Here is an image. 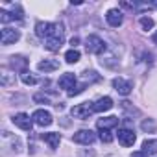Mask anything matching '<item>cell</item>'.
Returning <instances> with one entry per match:
<instances>
[{"mask_svg":"<svg viewBox=\"0 0 157 157\" xmlns=\"http://www.w3.org/2000/svg\"><path fill=\"white\" fill-rule=\"evenodd\" d=\"M85 48L89 54H102V52H105V43L98 35H89L85 41Z\"/></svg>","mask_w":157,"mask_h":157,"instance_id":"obj_3","label":"cell"},{"mask_svg":"<svg viewBox=\"0 0 157 157\" xmlns=\"http://www.w3.org/2000/svg\"><path fill=\"white\" fill-rule=\"evenodd\" d=\"M78 43H80V39H78V37H72V39H70V44H72V46H76Z\"/></svg>","mask_w":157,"mask_h":157,"instance_id":"obj_30","label":"cell"},{"mask_svg":"<svg viewBox=\"0 0 157 157\" xmlns=\"http://www.w3.org/2000/svg\"><path fill=\"white\" fill-rule=\"evenodd\" d=\"M94 113V104L93 102H83V104H78L70 109V115L74 118H80V120H87L91 118V115Z\"/></svg>","mask_w":157,"mask_h":157,"instance_id":"obj_2","label":"cell"},{"mask_svg":"<svg viewBox=\"0 0 157 157\" xmlns=\"http://www.w3.org/2000/svg\"><path fill=\"white\" fill-rule=\"evenodd\" d=\"M41 139H43L50 148H54V150H56V148L59 146V142H61V135H59V133H43Z\"/></svg>","mask_w":157,"mask_h":157,"instance_id":"obj_16","label":"cell"},{"mask_svg":"<svg viewBox=\"0 0 157 157\" xmlns=\"http://www.w3.org/2000/svg\"><path fill=\"white\" fill-rule=\"evenodd\" d=\"M54 32V24L52 22H44V21H39L35 24V35L41 37V39H48Z\"/></svg>","mask_w":157,"mask_h":157,"instance_id":"obj_11","label":"cell"},{"mask_svg":"<svg viewBox=\"0 0 157 157\" xmlns=\"http://www.w3.org/2000/svg\"><path fill=\"white\" fill-rule=\"evenodd\" d=\"M2 137H4V140H11V151H19L21 150V139L19 137H15V135H10V131H2Z\"/></svg>","mask_w":157,"mask_h":157,"instance_id":"obj_20","label":"cell"},{"mask_svg":"<svg viewBox=\"0 0 157 157\" xmlns=\"http://www.w3.org/2000/svg\"><path fill=\"white\" fill-rule=\"evenodd\" d=\"M100 140L102 142H111L113 140V133L109 129H100Z\"/></svg>","mask_w":157,"mask_h":157,"instance_id":"obj_26","label":"cell"},{"mask_svg":"<svg viewBox=\"0 0 157 157\" xmlns=\"http://www.w3.org/2000/svg\"><path fill=\"white\" fill-rule=\"evenodd\" d=\"M140 128H142V131H146V133H153V131H155V122H153L151 118H148V120H144V122L140 124Z\"/></svg>","mask_w":157,"mask_h":157,"instance_id":"obj_24","label":"cell"},{"mask_svg":"<svg viewBox=\"0 0 157 157\" xmlns=\"http://www.w3.org/2000/svg\"><path fill=\"white\" fill-rule=\"evenodd\" d=\"M21 80H22L24 85H35V83H37V78L32 76V72H28V70L21 74Z\"/></svg>","mask_w":157,"mask_h":157,"instance_id":"obj_23","label":"cell"},{"mask_svg":"<svg viewBox=\"0 0 157 157\" xmlns=\"http://www.w3.org/2000/svg\"><path fill=\"white\" fill-rule=\"evenodd\" d=\"M139 24H140V28H142L144 32H148V30H151V28L155 26V21H153L151 17H140V19H139Z\"/></svg>","mask_w":157,"mask_h":157,"instance_id":"obj_21","label":"cell"},{"mask_svg":"<svg viewBox=\"0 0 157 157\" xmlns=\"http://www.w3.org/2000/svg\"><path fill=\"white\" fill-rule=\"evenodd\" d=\"M131 157H148V155L140 150V151H133V153H131Z\"/></svg>","mask_w":157,"mask_h":157,"instance_id":"obj_29","label":"cell"},{"mask_svg":"<svg viewBox=\"0 0 157 157\" xmlns=\"http://www.w3.org/2000/svg\"><path fill=\"white\" fill-rule=\"evenodd\" d=\"M118 124V117H104L96 120V128L98 129H111Z\"/></svg>","mask_w":157,"mask_h":157,"instance_id":"obj_15","label":"cell"},{"mask_svg":"<svg viewBox=\"0 0 157 157\" xmlns=\"http://www.w3.org/2000/svg\"><path fill=\"white\" fill-rule=\"evenodd\" d=\"M105 21H107V24L109 26H113V28H118L122 22H124V13L120 11V10H109L107 13H105Z\"/></svg>","mask_w":157,"mask_h":157,"instance_id":"obj_9","label":"cell"},{"mask_svg":"<svg viewBox=\"0 0 157 157\" xmlns=\"http://www.w3.org/2000/svg\"><path fill=\"white\" fill-rule=\"evenodd\" d=\"M153 43H155V44H157V33H155V35H153Z\"/></svg>","mask_w":157,"mask_h":157,"instance_id":"obj_31","label":"cell"},{"mask_svg":"<svg viewBox=\"0 0 157 157\" xmlns=\"http://www.w3.org/2000/svg\"><path fill=\"white\" fill-rule=\"evenodd\" d=\"M37 68H39L41 72H52V70H57V68H59V63L54 61V59H44V61H39Z\"/></svg>","mask_w":157,"mask_h":157,"instance_id":"obj_18","label":"cell"},{"mask_svg":"<svg viewBox=\"0 0 157 157\" xmlns=\"http://www.w3.org/2000/svg\"><path fill=\"white\" fill-rule=\"evenodd\" d=\"M85 87H87V83H85V82H83L82 85H76V87H74V89H72V91L68 93V96H76V94L83 93V91H85Z\"/></svg>","mask_w":157,"mask_h":157,"instance_id":"obj_27","label":"cell"},{"mask_svg":"<svg viewBox=\"0 0 157 157\" xmlns=\"http://www.w3.org/2000/svg\"><path fill=\"white\" fill-rule=\"evenodd\" d=\"M19 39H21V32L15 30V28H4L2 33H0V43H2L4 46L13 44V43H17Z\"/></svg>","mask_w":157,"mask_h":157,"instance_id":"obj_5","label":"cell"},{"mask_svg":"<svg viewBox=\"0 0 157 157\" xmlns=\"http://www.w3.org/2000/svg\"><path fill=\"white\" fill-rule=\"evenodd\" d=\"M118 142L122 144V146H133L135 144V140H137V135L133 133V129H128V128H124V129H118Z\"/></svg>","mask_w":157,"mask_h":157,"instance_id":"obj_8","label":"cell"},{"mask_svg":"<svg viewBox=\"0 0 157 157\" xmlns=\"http://www.w3.org/2000/svg\"><path fill=\"white\" fill-rule=\"evenodd\" d=\"M11 120H13V124H15L17 128H21V129H24V131H30V133H32V128H33V118H30L26 113H17Z\"/></svg>","mask_w":157,"mask_h":157,"instance_id":"obj_6","label":"cell"},{"mask_svg":"<svg viewBox=\"0 0 157 157\" xmlns=\"http://www.w3.org/2000/svg\"><path fill=\"white\" fill-rule=\"evenodd\" d=\"M63 35H65V30H63V24H54V32L48 39H44V48L50 50V52H57L63 44Z\"/></svg>","mask_w":157,"mask_h":157,"instance_id":"obj_1","label":"cell"},{"mask_svg":"<svg viewBox=\"0 0 157 157\" xmlns=\"http://www.w3.org/2000/svg\"><path fill=\"white\" fill-rule=\"evenodd\" d=\"M142 151L146 155H155L157 153V139H146L142 142Z\"/></svg>","mask_w":157,"mask_h":157,"instance_id":"obj_19","label":"cell"},{"mask_svg":"<svg viewBox=\"0 0 157 157\" xmlns=\"http://www.w3.org/2000/svg\"><path fill=\"white\" fill-rule=\"evenodd\" d=\"M0 21L6 24V22H11V21H13V17H11V13H8L6 10H0Z\"/></svg>","mask_w":157,"mask_h":157,"instance_id":"obj_28","label":"cell"},{"mask_svg":"<svg viewBox=\"0 0 157 157\" xmlns=\"http://www.w3.org/2000/svg\"><path fill=\"white\" fill-rule=\"evenodd\" d=\"M76 76L72 74V72H67V74H63L61 78H59V87L61 89H67V93H70L74 87H76Z\"/></svg>","mask_w":157,"mask_h":157,"instance_id":"obj_12","label":"cell"},{"mask_svg":"<svg viewBox=\"0 0 157 157\" xmlns=\"http://www.w3.org/2000/svg\"><path fill=\"white\" fill-rule=\"evenodd\" d=\"M113 87H115L117 93L128 96L131 93V89H133V83L129 80H124V78H115V80H113Z\"/></svg>","mask_w":157,"mask_h":157,"instance_id":"obj_10","label":"cell"},{"mask_svg":"<svg viewBox=\"0 0 157 157\" xmlns=\"http://www.w3.org/2000/svg\"><path fill=\"white\" fill-rule=\"evenodd\" d=\"M72 140L76 144H85V146H89V144H93L96 140V135L91 129H80V131H76L72 135Z\"/></svg>","mask_w":157,"mask_h":157,"instance_id":"obj_4","label":"cell"},{"mask_svg":"<svg viewBox=\"0 0 157 157\" xmlns=\"http://www.w3.org/2000/svg\"><path fill=\"white\" fill-rule=\"evenodd\" d=\"M65 59H67V63H78L80 61V52H78L76 48H72V50H68L67 54H65Z\"/></svg>","mask_w":157,"mask_h":157,"instance_id":"obj_22","label":"cell"},{"mask_svg":"<svg viewBox=\"0 0 157 157\" xmlns=\"http://www.w3.org/2000/svg\"><path fill=\"white\" fill-rule=\"evenodd\" d=\"M32 118H33V122L37 124V126H41V128H46V126H50L54 120H52V115L46 111V109H37L33 115H32Z\"/></svg>","mask_w":157,"mask_h":157,"instance_id":"obj_7","label":"cell"},{"mask_svg":"<svg viewBox=\"0 0 157 157\" xmlns=\"http://www.w3.org/2000/svg\"><path fill=\"white\" fill-rule=\"evenodd\" d=\"M113 107V100L109 96H102L94 102V113H104V111H109Z\"/></svg>","mask_w":157,"mask_h":157,"instance_id":"obj_14","label":"cell"},{"mask_svg":"<svg viewBox=\"0 0 157 157\" xmlns=\"http://www.w3.org/2000/svg\"><path fill=\"white\" fill-rule=\"evenodd\" d=\"M0 83H2V87H11V85H15V74H11L10 70L2 68V70H0Z\"/></svg>","mask_w":157,"mask_h":157,"instance_id":"obj_17","label":"cell"},{"mask_svg":"<svg viewBox=\"0 0 157 157\" xmlns=\"http://www.w3.org/2000/svg\"><path fill=\"white\" fill-rule=\"evenodd\" d=\"M33 102L35 104H50V100H48V96L44 94V93H37V94H33Z\"/></svg>","mask_w":157,"mask_h":157,"instance_id":"obj_25","label":"cell"},{"mask_svg":"<svg viewBox=\"0 0 157 157\" xmlns=\"http://www.w3.org/2000/svg\"><path fill=\"white\" fill-rule=\"evenodd\" d=\"M10 67L13 70H19L21 74L26 72V67H28V59L24 56H11L10 57Z\"/></svg>","mask_w":157,"mask_h":157,"instance_id":"obj_13","label":"cell"}]
</instances>
